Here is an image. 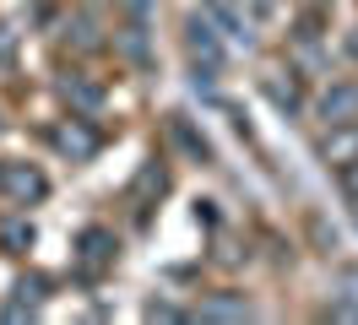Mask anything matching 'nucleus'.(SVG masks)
<instances>
[{
	"label": "nucleus",
	"instance_id": "obj_1",
	"mask_svg": "<svg viewBox=\"0 0 358 325\" xmlns=\"http://www.w3.org/2000/svg\"><path fill=\"white\" fill-rule=\"evenodd\" d=\"M0 195L17 201V206H33V201L49 195V179L38 168H27V163H0Z\"/></svg>",
	"mask_w": 358,
	"mask_h": 325
},
{
	"label": "nucleus",
	"instance_id": "obj_2",
	"mask_svg": "<svg viewBox=\"0 0 358 325\" xmlns=\"http://www.w3.org/2000/svg\"><path fill=\"white\" fill-rule=\"evenodd\" d=\"M185 49H190V60L206 65V71H217V65H223V43H217L212 17H190V27H185Z\"/></svg>",
	"mask_w": 358,
	"mask_h": 325
},
{
	"label": "nucleus",
	"instance_id": "obj_3",
	"mask_svg": "<svg viewBox=\"0 0 358 325\" xmlns=\"http://www.w3.org/2000/svg\"><path fill=\"white\" fill-rule=\"evenodd\" d=\"M320 114H326V125H358V82H336L320 98Z\"/></svg>",
	"mask_w": 358,
	"mask_h": 325
},
{
	"label": "nucleus",
	"instance_id": "obj_4",
	"mask_svg": "<svg viewBox=\"0 0 358 325\" xmlns=\"http://www.w3.org/2000/svg\"><path fill=\"white\" fill-rule=\"evenodd\" d=\"M55 147H60V152H71V157L82 163V157H92V152H98V130H87L82 120H71V125H60V130H55Z\"/></svg>",
	"mask_w": 358,
	"mask_h": 325
},
{
	"label": "nucleus",
	"instance_id": "obj_5",
	"mask_svg": "<svg viewBox=\"0 0 358 325\" xmlns=\"http://www.w3.org/2000/svg\"><path fill=\"white\" fill-rule=\"evenodd\" d=\"M326 163H358V125H331V136H326Z\"/></svg>",
	"mask_w": 358,
	"mask_h": 325
},
{
	"label": "nucleus",
	"instance_id": "obj_6",
	"mask_svg": "<svg viewBox=\"0 0 358 325\" xmlns=\"http://www.w3.org/2000/svg\"><path fill=\"white\" fill-rule=\"evenodd\" d=\"M60 92H66L82 114H98V108H103V87L87 82V76H66V82H60Z\"/></svg>",
	"mask_w": 358,
	"mask_h": 325
},
{
	"label": "nucleus",
	"instance_id": "obj_7",
	"mask_svg": "<svg viewBox=\"0 0 358 325\" xmlns=\"http://www.w3.org/2000/svg\"><path fill=\"white\" fill-rule=\"evenodd\" d=\"M206 17H212V27H223L228 38H250V27H245V17H239L234 0H206Z\"/></svg>",
	"mask_w": 358,
	"mask_h": 325
},
{
	"label": "nucleus",
	"instance_id": "obj_8",
	"mask_svg": "<svg viewBox=\"0 0 358 325\" xmlns=\"http://www.w3.org/2000/svg\"><path fill=\"white\" fill-rule=\"evenodd\" d=\"M266 98H271L277 108H288V114H299V108H304V92H299V82H293V76L282 82V71H271V76H266Z\"/></svg>",
	"mask_w": 358,
	"mask_h": 325
},
{
	"label": "nucleus",
	"instance_id": "obj_9",
	"mask_svg": "<svg viewBox=\"0 0 358 325\" xmlns=\"http://www.w3.org/2000/svg\"><path fill=\"white\" fill-rule=\"evenodd\" d=\"M82 260H87V266H109L114 260V233L109 228H87V233H82Z\"/></svg>",
	"mask_w": 358,
	"mask_h": 325
},
{
	"label": "nucleus",
	"instance_id": "obj_10",
	"mask_svg": "<svg viewBox=\"0 0 358 325\" xmlns=\"http://www.w3.org/2000/svg\"><path fill=\"white\" fill-rule=\"evenodd\" d=\"M336 315L358 320V266H342V271H336Z\"/></svg>",
	"mask_w": 358,
	"mask_h": 325
},
{
	"label": "nucleus",
	"instance_id": "obj_11",
	"mask_svg": "<svg viewBox=\"0 0 358 325\" xmlns=\"http://www.w3.org/2000/svg\"><path fill=\"white\" fill-rule=\"evenodd\" d=\"M201 320H250V303L234 298V293H223V298L201 303Z\"/></svg>",
	"mask_w": 358,
	"mask_h": 325
},
{
	"label": "nucleus",
	"instance_id": "obj_12",
	"mask_svg": "<svg viewBox=\"0 0 358 325\" xmlns=\"http://www.w3.org/2000/svg\"><path fill=\"white\" fill-rule=\"evenodd\" d=\"M0 244H11V250H27V244H33V228H27V222H6V228H0Z\"/></svg>",
	"mask_w": 358,
	"mask_h": 325
},
{
	"label": "nucleus",
	"instance_id": "obj_13",
	"mask_svg": "<svg viewBox=\"0 0 358 325\" xmlns=\"http://www.w3.org/2000/svg\"><path fill=\"white\" fill-rule=\"evenodd\" d=\"M342 190H348V201H358V163L342 168Z\"/></svg>",
	"mask_w": 358,
	"mask_h": 325
},
{
	"label": "nucleus",
	"instance_id": "obj_14",
	"mask_svg": "<svg viewBox=\"0 0 358 325\" xmlns=\"http://www.w3.org/2000/svg\"><path fill=\"white\" fill-rule=\"evenodd\" d=\"M147 320H179L174 303H147Z\"/></svg>",
	"mask_w": 358,
	"mask_h": 325
},
{
	"label": "nucleus",
	"instance_id": "obj_15",
	"mask_svg": "<svg viewBox=\"0 0 358 325\" xmlns=\"http://www.w3.org/2000/svg\"><path fill=\"white\" fill-rule=\"evenodd\" d=\"M11 49H17V43H11V33H6V27H0V65L11 60Z\"/></svg>",
	"mask_w": 358,
	"mask_h": 325
},
{
	"label": "nucleus",
	"instance_id": "obj_16",
	"mask_svg": "<svg viewBox=\"0 0 358 325\" xmlns=\"http://www.w3.org/2000/svg\"><path fill=\"white\" fill-rule=\"evenodd\" d=\"M353 55H358V33H353Z\"/></svg>",
	"mask_w": 358,
	"mask_h": 325
},
{
	"label": "nucleus",
	"instance_id": "obj_17",
	"mask_svg": "<svg viewBox=\"0 0 358 325\" xmlns=\"http://www.w3.org/2000/svg\"><path fill=\"white\" fill-rule=\"evenodd\" d=\"M353 222H358V201H353Z\"/></svg>",
	"mask_w": 358,
	"mask_h": 325
}]
</instances>
